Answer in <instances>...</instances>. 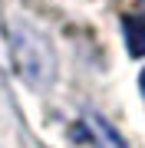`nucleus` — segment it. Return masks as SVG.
<instances>
[{
  "mask_svg": "<svg viewBox=\"0 0 145 148\" xmlns=\"http://www.w3.org/2000/svg\"><path fill=\"white\" fill-rule=\"evenodd\" d=\"M10 53L13 63L20 69V76L33 89H49L56 79V56L49 49V43L40 36L27 23H13L10 27Z\"/></svg>",
  "mask_w": 145,
  "mask_h": 148,
  "instance_id": "nucleus-1",
  "label": "nucleus"
},
{
  "mask_svg": "<svg viewBox=\"0 0 145 148\" xmlns=\"http://www.w3.org/2000/svg\"><path fill=\"white\" fill-rule=\"evenodd\" d=\"M89 125H92V132H96V145H99V148H125V142L115 135V128L109 125L102 115L92 112V115H89Z\"/></svg>",
  "mask_w": 145,
  "mask_h": 148,
  "instance_id": "nucleus-2",
  "label": "nucleus"
},
{
  "mask_svg": "<svg viewBox=\"0 0 145 148\" xmlns=\"http://www.w3.org/2000/svg\"><path fill=\"white\" fill-rule=\"evenodd\" d=\"M125 33H129V53L132 56H142L145 53V16H142V20L125 16Z\"/></svg>",
  "mask_w": 145,
  "mask_h": 148,
  "instance_id": "nucleus-3",
  "label": "nucleus"
},
{
  "mask_svg": "<svg viewBox=\"0 0 145 148\" xmlns=\"http://www.w3.org/2000/svg\"><path fill=\"white\" fill-rule=\"evenodd\" d=\"M139 86H142V92H145V69H142V76H139Z\"/></svg>",
  "mask_w": 145,
  "mask_h": 148,
  "instance_id": "nucleus-4",
  "label": "nucleus"
}]
</instances>
